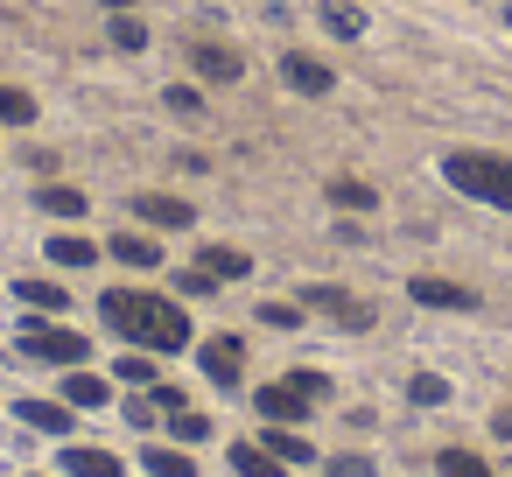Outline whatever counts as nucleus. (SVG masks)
I'll list each match as a JSON object with an SVG mask.
<instances>
[{"label": "nucleus", "mask_w": 512, "mask_h": 477, "mask_svg": "<svg viewBox=\"0 0 512 477\" xmlns=\"http://www.w3.org/2000/svg\"><path fill=\"white\" fill-rule=\"evenodd\" d=\"M169 428H176V442H204V435H211V421H204V414H190V407H183Z\"/></svg>", "instance_id": "c756f323"}, {"label": "nucleus", "mask_w": 512, "mask_h": 477, "mask_svg": "<svg viewBox=\"0 0 512 477\" xmlns=\"http://www.w3.org/2000/svg\"><path fill=\"white\" fill-rule=\"evenodd\" d=\"M64 470L71 477H120V456H106V449H64Z\"/></svg>", "instance_id": "4468645a"}, {"label": "nucleus", "mask_w": 512, "mask_h": 477, "mask_svg": "<svg viewBox=\"0 0 512 477\" xmlns=\"http://www.w3.org/2000/svg\"><path fill=\"white\" fill-rule=\"evenodd\" d=\"M330 204H344V211H372L379 197H372L365 183H351V176H337V183H330Z\"/></svg>", "instance_id": "5701e85b"}, {"label": "nucleus", "mask_w": 512, "mask_h": 477, "mask_svg": "<svg viewBox=\"0 0 512 477\" xmlns=\"http://www.w3.org/2000/svg\"><path fill=\"white\" fill-rule=\"evenodd\" d=\"M267 449H274L281 463H309V456H316V449H309V442H302L295 428H267Z\"/></svg>", "instance_id": "412c9836"}, {"label": "nucleus", "mask_w": 512, "mask_h": 477, "mask_svg": "<svg viewBox=\"0 0 512 477\" xmlns=\"http://www.w3.org/2000/svg\"><path fill=\"white\" fill-rule=\"evenodd\" d=\"M491 428H498V435L512 442V407H498V421H491Z\"/></svg>", "instance_id": "f704fd0d"}, {"label": "nucleus", "mask_w": 512, "mask_h": 477, "mask_svg": "<svg viewBox=\"0 0 512 477\" xmlns=\"http://www.w3.org/2000/svg\"><path fill=\"white\" fill-rule=\"evenodd\" d=\"M50 260H57V267H99V246H85V239H50Z\"/></svg>", "instance_id": "a211bd4d"}, {"label": "nucleus", "mask_w": 512, "mask_h": 477, "mask_svg": "<svg viewBox=\"0 0 512 477\" xmlns=\"http://www.w3.org/2000/svg\"><path fill=\"white\" fill-rule=\"evenodd\" d=\"M323 29L330 36H365V15L358 8H323Z\"/></svg>", "instance_id": "a878e982"}, {"label": "nucleus", "mask_w": 512, "mask_h": 477, "mask_svg": "<svg viewBox=\"0 0 512 477\" xmlns=\"http://www.w3.org/2000/svg\"><path fill=\"white\" fill-rule=\"evenodd\" d=\"M22 421L43 428V435H71V407L64 400H22Z\"/></svg>", "instance_id": "f8f14e48"}, {"label": "nucleus", "mask_w": 512, "mask_h": 477, "mask_svg": "<svg viewBox=\"0 0 512 477\" xmlns=\"http://www.w3.org/2000/svg\"><path fill=\"white\" fill-rule=\"evenodd\" d=\"M113 260H127V267H162V253H155L148 239H134V232H120V239H113Z\"/></svg>", "instance_id": "6ab92c4d"}, {"label": "nucleus", "mask_w": 512, "mask_h": 477, "mask_svg": "<svg viewBox=\"0 0 512 477\" xmlns=\"http://www.w3.org/2000/svg\"><path fill=\"white\" fill-rule=\"evenodd\" d=\"M253 407H260V421H281V428H288V421H302L316 400H309L295 379H281V386H260V400H253Z\"/></svg>", "instance_id": "39448f33"}, {"label": "nucleus", "mask_w": 512, "mask_h": 477, "mask_svg": "<svg viewBox=\"0 0 512 477\" xmlns=\"http://www.w3.org/2000/svg\"><path fill=\"white\" fill-rule=\"evenodd\" d=\"M407 400H421V407H442V400H449V379H435V372H414V379H407Z\"/></svg>", "instance_id": "b1692460"}, {"label": "nucleus", "mask_w": 512, "mask_h": 477, "mask_svg": "<svg viewBox=\"0 0 512 477\" xmlns=\"http://www.w3.org/2000/svg\"><path fill=\"white\" fill-rule=\"evenodd\" d=\"M99 8H113V15H127V8H134V0H99Z\"/></svg>", "instance_id": "c9c22d12"}, {"label": "nucleus", "mask_w": 512, "mask_h": 477, "mask_svg": "<svg viewBox=\"0 0 512 477\" xmlns=\"http://www.w3.org/2000/svg\"><path fill=\"white\" fill-rule=\"evenodd\" d=\"M99 316H106L120 337L155 344V351H183V344H190V316H183L176 302H162V295H141V288H106V295H99Z\"/></svg>", "instance_id": "f257e3e1"}, {"label": "nucleus", "mask_w": 512, "mask_h": 477, "mask_svg": "<svg viewBox=\"0 0 512 477\" xmlns=\"http://www.w3.org/2000/svg\"><path fill=\"white\" fill-rule=\"evenodd\" d=\"M442 477H491V470H484L470 449H442Z\"/></svg>", "instance_id": "cd10ccee"}, {"label": "nucleus", "mask_w": 512, "mask_h": 477, "mask_svg": "<svg viewBox=\"0 0 512 477\" xmlns=\"http://www.w3.org/2000/svg\"><path fill=\"white\" fill-rule=\"evenodd\" d=\"M330 477H372V463H365V456H337Z\"/></svg>", "instance_id": "72a5a7b5"}, {"label": "nucleus", "mask_w": 512, "mask_h": 477, "mask_svg": "<svg viewBox=\"0 0 512 477\" xmlns=\"http://www.w3.org/2000/svg\"><path fill=\"white\" fill-rule=\"evenodd\" d=\"M134 211H141V218H148L155 232H183V225L197 218V211H190L183 197H134Z\"/></svg>", "instance_id": "9d476101"}, {"label": "nucleus", "mask_w": 512, "mask_h": 477, "mask_svg": "<svg viewBox=\"0 0 512 477\" xmlns=\"http://www.w3.org/2000/svg\"><path fill=\"white\" fill-rule=\"evenodd\" d=\"M15 295H22V302H29V309H50V316H57V309H64V288H57V281H36V274H29V281H22V288H15Z\"/></svg>", "instance_id": "aec40b11"}, {"label": "nucleus", "mask_w": 512, "mask_h": 477, "mask_svg": "<svg viewBox=\"0 0 512 477\" xmlns=\"http://www.w3.org/2000/svg\"><path fill=\"white\" fill-rule=\"evenodd\" d=\"M288 379H295L309 400H323V393H330V379H323V372H288Z\"/></svg>", "instance_id": "473e14b6"}, {"label": "nucleus", "mask_w": 512, "mask_h": 477, "mask_svg": "<svg viewBox=\"0 0 512 477\" xmlns=\"http://www.w3.org/2000/svg\"><path fill=\"white\" fill-rule=\"evenodd\" d=\"M260 323H274V330H302V309H288V302H267V309H260Z\"/></svg>", "instance_id": "7c9ffc66"}, {"label": "nucleus", "mask_w": 512, "mask_h": 477, "mask_svg": "<svg viewBox=\"0 0 512 477\" xmlns=\"http://www.w3.org/2000/svg\"><path fill=\"white\" fill-rule=\"evenodd\" d=\"M407 295H414L421 309H470V302H477L470 288H456V281H435V274H421V281H407Z\"/></svg>", "instance_id": "6e6552de"}, {"label": "nucleus", "mask_w": 512, "mask_h": 477, "mask_svg": "<svg viewBox=\"0 0 512 477\" xmlns=\"http://www.w3.org/2000/svg\"><path fill=\"white\" fill-rule=\"evenodd\" d=\"M281 78H288V92H302V99H323L337 78H330V64H316V57H302V50H288L281 57Z\"/></svg>", "instance_id": "423d86ee"}, {"label": "nucleus", "mask_w": 512, "mask_h": 477, "mask_svg": "<svg viewBox=\"0 0 512 477\" xmlns=\"http://www.w3.org/2000/svg\"><path fill=\"white\" fill-rule=\"evenodd\" d=\"M197 358H204V379H211V386H239V365H246L239 337H211Z\"/></svg>", "instance_id": "0eeeda50"}, {"label": "nucleus", "mask_w": 512, "mask_h": 477, "mask_svg": "<svg viewBox=\"0 0 512 477\" xmlns=\"http://www.w3.org/2000/svg\"><path fill=\"white\" fill-rule=\"evenodd\" d=\"M22 351H29V358H43V365H85V351H92V344H85L78 330L29 323V330H22Z\"/></svg>", "instance_id": "7ed1b4c3"}, {"label": "nucleus", "mask_w": 512, "mask_h": 477, "mask_svg": "<svg viewBox=\"0 0 512 477\" xmlns=\"http://www.w3.org/2000/svg\"><path fill=\"white\" fill-rule=\"evenodd\" d=\"M64 400H71V407H106V400H113V386H106V379H92V372H71V379H64Z\"/></svg>", "instance_id": "dca6fc26"}, {"label": "nucleus", "mask_w": 512, "mask_h": 477, "mask_svg": "<svg viewBox=\"0 0 512 477\" xmlns=\"http://www.w3.org/2000/svg\"><path fill=\"white\" fill-rule=\"evenodd\" d=\"M36 211H50V218H85V190H71V183H43V190H36Z\"/></svg>", "instance_id": "9b49d317"}, {"label": "nucleus", "mask_w": 512, "mask_h": 477, "mask_svg": "<svg viewBox=\"0 0 512 477\" xmlns=\"http://www.w3.org/2000/svg\"><path fill=\"white\" fill-rule=\"evenodd\" d=\"M162 99H169V113H183V120H197V113H204V92H197V85H169Z\"/></svg>", "instance_id": "bb28decb"}, {"label": "nucleus", "mask_w": 512, "mask_h": 477, "mask_svg": "<svg viewBox=\"0 0 512 477\" xmlns=\"http://www.w3.org/2000/svg\"><path fill=\"white\" fill-rule=\"evenodd\" d=\"M442 176H449V190H463L491 211H512V155H442Z\"/></svg>", "instance_id": "f03ea898"}, {"label": "nucleus", "mask_w": 512, "mask_h": 477, "mask_svg": "<svg viewBox=\"0 0 512 477\" xmlns=\"http://www.w3.org/2000/svg\"><path fill=\"white\" fill-rule=\"evenodd\" d=\"M190 64H197V78H211V85H232V78L246 71L225 43H197V50H190Z\"/></svg>", "instance_id": "1a4fd4ad"}, {"label": "nucleus", "mask_w": 512, "mask_h": 477, "mask_svg": "<svg viewBox=\"0 0 512 477\" xmlns=\"http://www.w3.org/2000/svg\"><path fill=\"white\" fill-rule=\"evenodd\" d=\"M232 470H239V477H281V456L260 449V442H239V449H232Z\"/></svg>", "instance_id": "ddd939ff"}, {"label": "nucleus", "mask_w": 512, "mask_h": 477, "mask_svg": "<svg viewBox=\"0 0 512 477\" xmlns=\"http://www.w3.org/2000/svg\"><path fill=\"white\" fill-rule=\"evenodd\" d=\"M113 50H148V29L134 22V15H113V36H106Z\"/></svg>", "instance_id": "393cba45"}, {"label": "nucleus", "mask_w": 512, "mask_h": 477, "mask_svg": "<svg viewBox=\"0 0 512 477\" xmlns=\"http://www.w3.org/2000/svg\"><path fill=\"white\" fill-rule=\"evenodd\" d=\"M36 120V99L15 92V85H0V127H29Z\"/></svg>", "instance_id": "f3484780"}, {"label": "nucleus", "mask_w": 512, "mask_h": 477, "mask_svg": "<svg viewBox=\"0 0 512 477\" xmlns=\"http://www.w3.org/2000/svg\"><path fill=\"white\" fill-rule=\"evenodd\" d=\"M148 477H197V470H190L183 449H155V442H148Z\"/></svg>", "instance_id": "4be33fe9"}, {"label": "nucleus", "mask_w": 512, "mask_h": 477, "mask_svg": "<svg viewBox=\"0 0 512 477\" xmlns=\"http://www.w3.org/2000/svg\"><path fill=\"white\" fill-rule=\"evenodd\" d=\"M176 288H183V295H211V288H218V274H211V267H183V274H176Z\"/></svg>", "instance_id": "c85d7f7f"}, {"label": "nucleus", "mask_w": 512, "mask_h": 477, "mask_svg": "<svg viewBox=\"0 0 512 477\" xmlns=\"http://www.w3.org/2000/svg\"><path fill=\"white\" fill-rule=\"evenodd\" d=\"M197 267H211L218 281H239V274H253V260L239 253V246H204V260Z\"/></svg>", "instance_id": "2eb2a0df"}, {"label": "nucleus", "mask_w": 512, "mask_h": 477, "mask_svg": "<svg viewBox=\"0 0 512 477\" xmlns=\"http://www.w3.org/2000/svg\"><path fill=\"white\" fill-rule=\"evenodd\" d=\"M302 302H309V309H323V316H337L344 330H372V309H365L358 295H344V288H323V281H316Z\"/></svg>", "instance_id": "20e7f679"}, {"label": "nucleus", "mask_w": 512, "mask_h": 477, "mask_svg": "<svg viewBox=\"0 0 512 477\" xmlns=\"http://www.w3.org/2000/svg\"><path fill=\"white\" fill-rule=\"evenodd\" d=\"M120 379H134V386H155V365H148V358H120Z\"/></svg>", "instance_id": "2f4dec72"}]
</instances>
